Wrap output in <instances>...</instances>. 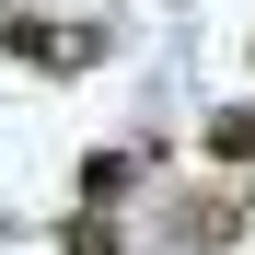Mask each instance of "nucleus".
<instances>
[{
    "label": "nucleus",
    "mask_w": 255,
    "mask_h": 255,
    "mask_svg": "<svg viewBox=\"0 0 255 255\" xmlns=\"http://www.w3.org/2000/svg\"><path fill=\"white\" fill-rule=\"evenodd\" d=\"M244 232V197H186V221H174V244H232Z\"/></svg>",
    "instance_id": "obj_2"
},
{
    "label": "nucleus",
    "mask_w": 255,
    "mask_h": 255,
    "mask_svg": "<svg viewBox=\"0 0 255 255\" xmlns=\"http://www.w3.org/2000/svg\"><path fill=\"white\" fill-rule=\"evenodd\" d=\"M209 162H255V105H232V116H209Z\"/></svg>",
    "instance_id": "obj_4"
},
{
    "label": "nucleus",
    "mask_w": 255,
    "mask_h": 255,
    "mask_svg": "<svg viewBox=\"0 0 255 255\" xmlns=\"http://www.w3.org/2000/svg\"><path fill=\"white\" fill-rule=\"evenodd\" d=\"M128 186H139V151H93V162H81V197H93V209L128 197Z\"/></svg>",
    "instance_id": "obj_3"
},
{
    "label": "nucleus",
    "mask_w": 255,
    "mask_h": 255,
    "mask_svg": "<svg viewBox=\"0 0 255 255\" xmlns=\"http://www.w3.org/2000/svg\"><path fill=\"white\" fill-rule=\"evenodd\" d=\"M0 47H12V58H35V70H81V58H93V35H58V23H0Z\"/></svg>",
    "instance_id": "obj_1"
},
{
    "label": "nucleus",
    "mask_w": 255,
    "mask_h": 255,
    "mask_svg": "<svg viewBox=\"0 0 255 255\" xmlns=\"http://www.w3.org/2000/svg\"><path fill=\"white\" fill-rule=\"evenodd\" d=\"M244 221H255V186H244Z\"/></svg>",
    "instance_id": "obj_6"
},
{
    "label": "nucleus",
    "mask_w": 255,
    "mask_h": 255,
    "mask_svg": "<svg viewBox=\"0 0 255 255\" xmlns=\"http://www.w3.org/2000/svg\"><path fill=\"white\" fill-rule=\"evenodd\" d=\"M58 255H116V221H105V209H70V221H58Z\"/></svg>",
    "instance_id": "obj_5"
}]
</instances>
